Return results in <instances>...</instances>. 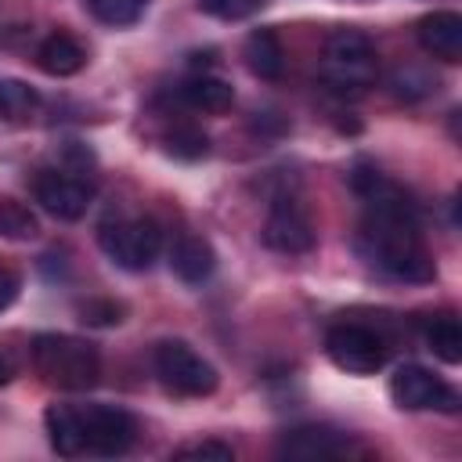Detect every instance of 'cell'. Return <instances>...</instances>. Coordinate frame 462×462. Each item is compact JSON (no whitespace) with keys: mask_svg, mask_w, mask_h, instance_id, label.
I'll list each match as a JSON object with an SVG mask.
<instances>
[{"mask_svg":"<svg viewBox=\"0 0 462 462\" xmlns=\"http://www.w3.org/2000/svg\"><path fill=\"white\" fill-rule=\"evenodd\" d=\"M426 346L444 361V365H458L462 361V325L455 314H437L426 321Z\"/></svg>","mask_w":462,"mask_h":462,"instance_id":"18","label":"cell"},{"mask_svg":"<svg viewBox=\"0 0 462 462\" xmlns=\"http://www.w3.org/2000/svg\"><path fill=\"white\" fill-rule=\"evenodd\" d=\"M379 76V54L372 47V40L357 29H339L325 40V54H321V79L328 83V90L336 94H365Z\"/></svg>","mask_w":462,"mask_h":462,"instance_id":"3","label":"cell"},{"mask_svg":"<svg viewBox=\"0 0 462 462\" xmlns=\"http://www.w3.org/2000/svg\"><path fill=\"white\" fill-rule=\"evenodd\" d=\"M170 271L184 282V285H202L209 282V274L217 271V253L206 238L199 235H180L170 249Z\"/></svg>","mask_w":462,"mask_h":462,"instance_id":"13","label":"cell"},{"mask_svg":"<svg viewBox=\"0 0 462 462\" xmlns=\"http://www.w3.org/2000/svg\"><path fill=\"white\" fill-rule=\"evenodd\" d=\"M11 379H14V365H11L7 354H0V386H7Z\"/></svg>","mask_w":462,"mask_h":462,"instance_id":"28","label":"cell"},{"mask_svg":"<svg viewBox=\"0 0 462 462\" xmlns=\"http://www.w3.org/2000/svg\"><path fill=\"white\" fill-rule=\"evenodd\" d=\"M390 401L404 411H458L455 390L422 365H401L390 375Z\"/></svg>","mask_w":462,"mask_h":462,"instance_id":"9","label":"cell"},{"mask_svg":"<svg viewBox=\"0 0 462 462\" xmlns=\"http://www.w3.org/2000/svg\"><path fill=\"white\" fill-rule=\"evenodd\" d=\"M32 365L43 375V383L69 390V393H83L97 386L101 379L97 346L79 336H65V332H40L32 339Z\"/></svg>","mask_w":462,"mask_h":462,"instance_id":"2","label":"cell"},{"mask_svg":"<svg viewBox=\"0 0 462 462\" xmlns=\"http://www.w3.org/2000/svg\"><path fill=\"white\" fill-rule=\"evenodd\" d=\"M166 152H170L173 159H188V162H195V159H202V155L209 152V137H206L199 126L180 123V126H173V130L166 134Z\"/></svg>","mask_w":462,"mask_h":462,"instance_id":"21","label":"cell"},{"mask_svg":"<svg viewBox=\"0 0 462 462\" xmlns=\"http://www.w3.org/2000/svg\"><path fill=\"white\" fill-rule=\"evenodd\" d=\"M173 458H209V462H231L235 458V448L224 444V440H191V444H180L173 451Z\"/></svg>","mask_w":462,"mask_h":462,"instance_id":"25","label":"cell"},{"mask_svg":"<svg viewBox=\"0 0 462 462\" xmlns=\"http://www.w3.org/2000/svg\"><path fill=\"white\" fill-rule=\"evenodd\" d=\"M325 354L346 375H375L390 361L386 339L361 321H336L325 332Z\"/></svg>","mask_w":462,"mask_h":462,"instance_id":"5","label":"cell"},{"mask_svg":"<svg viewBox=\"0 0 462 462\" xmlns=\"http://www.w3.org/2000/svg\"><path fill=\"white\" fill-rule=\"evenodd\" d=\"M361 199L368 202V213L357 231V249L365 253V260L397 282H433L437 263L419 235L411 199L383 177Z\"/></svg>","mask_w":462,"mask_h":462,"instance_id":"1","label":"cell"},{"mask_svg":"<svg viewBox=\"0 0 462 462\" xmlns=\"http://www.w3.org/2000/svg\"><path fill=\"white\" fill-rule=\"evenodd\" d=\"M242 58H245L249 72L260 79H278L285 69V51H282V40L274 36V29H253L245 36Z\"/></svg>","mask_w":462,"mask_h":462,"instance_id":"17","label":"cell"},{"mask_svg":"<svg viewBox=\"0 0 462 462\" xmlns=\"http://www.w3.org/2000/svg\"><path fill=\"white\" fill-rule=\"evenodd\" d=\"M390 83H393V94H401V97H408V101L426 97L430 90H437V79H430V76L419 72V69H397Z\"/></svg>","mask_w":462,"mask_h":462,"instance_id":"24","label":"cell"},{"mask_svg":"<svg viewBox=\"0 0 462 462\" xmlns=\"http://www.w3.org/2000/svg\"><path fill=\"white\" fill-rule=\"evenodd\" d=\"M36 65L47 72V76H76L83 65H87V47L69 36V32H51L40 47H36Z\"/></svg>","mask_w":462,"mask_h":462,"instance_id":"14","label":"cell"},{"mask_svg":"<svg viewBox=\"0 0 462 462\" xmlns=\"http://www.w3.org/2000/svg\"><path fill=\"white\" fill-rule=\"evenodd\" d=\"M36 108H40L36 87H29L25 79H14V76H0V119L4 123H22Z\"/></svg>","mask_w":462,"mask_h":462,"instance_id":"19","label":"cell"},{"mask_svg":"<svg viewBox=\"0 0 462 462\" xmlns=\"http://www.w3.org/2000/svg\"><path fill=\"white\" fill-rule=\"evenodd\" d=\"M43 426H47V437H51V448L65 458H76L87 451V440H83V422H79V408H69V404H51L43 411Z\"/></svg>","mask_w":462,"mask_h":462,"instance_id":"16","label":"cell"},{"mask_svg":"<svg viewBox=\"0 0 462 462\" xmlns=\"http://www.w3.org/2000/svg\"><path fill=\"white\" fill-rule=\"evenodd\" d=\"M263 245L274 249V253H285V256H300V253H310L314 242H318V231H314V220L307 213V206L296 199V195H278L267 220H263Z\"/></svg>","mask_w":462,"mask_h":462,"instance_id":"8","label":"cell"},{"mask_svg":"<svg viewBox=\"0 0 462 462\" xmlns=\"http://www.w3.org/2000/svg\"><path fill=\"white\" fill-rule=\"evenodd\" d=\"M159 383L177 397H209L220 386L217 368L184 339H162L152 354Z\"/></svg>","mask_w":462,"mask_h":462,"instance_id":"4","label":"cell"},{"mask_svg":"<svg viewBox=\"0 0 462 462\" xmlns=\"http://www.w3.org/2000/svg\"><path fill=\"white\" fill-rule=\"evenodd\" d=\"M79 422H83L87 451L101 455V458L126 455L137 440V419L116 404H87V408H79Z\"/></svg>","mask_w":462,"mask_h":462,"instance_id":"10","label":"cell"},{"mask_svg":"<svg viewBox=\"0 0 462 462\" xmlns=\"http://www.w3.org/2000/svg\"><path fill=\"white\" fill-rule=\"evenodd\" d=\"M79 321H87V325H119L123 307L116 300H87V303H79Z\"/></svg>","mask_w":462,"mask_h":462,"instance_id":"26","label":"cell"},{"mask_svg":"<svg viewBox=\"0 0 462 462\" xmlns=\"http://www.w3.org/2000/svg\"><path fill=\"white\" fill-rule=\"evenodd\" d=\"M195 4H199V11H206L220 22H242L263 7V0H195Z\"/></svg>","mask_w":462,"mask_h":462,"instance_id":"23","label":"cell"},{"mask_svg":"<svg viewBox=\"0 0 462 462\" xmlns=\"http://www.w3.org/2000/svg\"><path fill=\"white\" fill-rule=\"evenodd\" d=\"M177 94H180V101L188 105V108H195V112H227L231 105H235V87L227 83V79H220V76H191V79H184L180 87H177Z\"/></svg>","mask_w":462,"mask_h":462,"instance_id":"15","label":"cell"},{"mask_svg":"<svg viewBox=\"0 0 462 462\" xmlns=\"http://www.w3.org/2000/svg\"><path fill=\"white\" fill-rule=\"evenodd\" d=\"M87 7H90V14H94L97 22L119 29V25H134V22L144 14L148 0H87Z\"/></svg>","mask_w":462,"mask_h":462,"instance_id":"22","label":"cell"},{"mask_svg":"<svg viewBox=\"0 0 462 462\" xmlns=\"http://www.w3.org/2000/svg\"><path fill=\"white\" fill-rule=\"evenodd\" d=\"M0 235L4 238H14V242H29V238L40 235V220H36V213L25 202L4 199L0 202Z\"/></svg>","mask_w":462,"mask_h":462,"instance_id":"20","label":"cell"},{"mask_svg":"<svg viewBox=\"0 0 462 462\" xmlns=\"http://www.w3.org/2000/svg\"><path fill=\"white\" fill-rule=\"evenodd\" d=\"M97 242L105 256L123 271H148L162 253V227L152 217H126L105 224Z\"/></svg>","mask_w":462,"mask_h":462,"instance_id":"6","label":"cell"},{"mask_svg":"<svg viewBox=\"0 0 462 462\" xmlns=\"http://www.w3.org/2000/svg\"><path fill=\"white\" fill-rule=\"evenodd\" d=\"M18 289H22V274H18V267H11V263L0 260V314L18 300Z\"/></svg>","mask_w":462,"mask_h":462,"instance_id":"27","label":"cell"},{"mask_svg":"<svg viewBox=\"0 0 462 462\" xmlns=\"http://www.w3.org/2000/svg\"><path fill=\"white\" fill-rule=\"evenodd\" d=\"M419 43L430 58L444 61V65H458L462 61V14L455 11H430L419 18Z\"/></svg>","mask_w":462,"mask_h":462,"instance_id":"12","label":"cell"},{"mask_svg":"<svg viewBox=\"0 0 462 462\" xmlns=\"http://www.w3.org/2000/svg\"><path fill=\"white\" fill-rule=\"evenodd\" d=\"M32 199L54 220H79L94 202V180L76 170H40L32 177Z\"/></svg>","mask_w":462,"mask_h":462,"instance_id":"7","label":"cell"},{"mask_svg":"<svg viewBox=\"0 0 462 462\" xmlns=\"http://www.w3.org/2000/svg\"><path fill=\"white\" fill-rule=\"evenodd\" d=\"M354 440L339 430H328V426H300V430H289L278 444V455L285 458H343V455H354Z\"/></svg>","mask_w":462,"mask_h":462,"instance_id":"11","label":"cell"}]
</instances>
